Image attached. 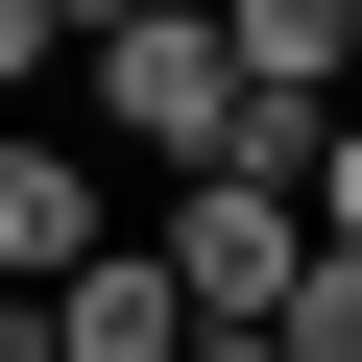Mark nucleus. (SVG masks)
Masks as SVG:
<instances>
[{
    "label": "nucleus",
    "instance_id": "obj_9",
    "mask_svg": "<svg viewBox=\"0 0 362 362\" xmlns=\"http://www.w3.org/2000/svg\"><path fill=\"white\" fill-rule=\"evenodd\" d=\"M194 362H290V314H194Z\"/></svg>",
    "mask_w": 362,
    "mask_h": 362
},
{
    "label": "nucleus",
    "instance_id": "obj_5",
    "mask_svg": "<svg viewBox=\"0 0 362 362\" xmlns=\"http://www.w3.org/2000/svg\"><path fill=\"white\" fill-rule=\"evenodd\" d=\"M218 49H242V97H362V0H218Z\"/></svg>",
    "mask_w": 362,
    "mask_h": 362
},
{
    "label": "nucleus",
    "instance_id": "obj_6",
    "mask_svg": "<svg viewBox=\"0 0 362 362\" xmlns=\"http://www.w3.org/2000/svg\"><path fill=\"white\" fill-rule=\"evenodd\" d=\"M290 362H362V242H314V266H290Z\"/></svg>",
    "mask_w": 362,
    "mask_h": 362
},
{
    "label": "nucleus",
    "instance_id": "obj_4",
    "mask_svg": "<svg viewBox=\"0 0 362 362\" xmlns=\"http://www.w3.org/2000/svg\"><path fill=\"white\" fill-rule=\"evenodd\" d=\"M49 338H73V362H194V266H169V242H97V266L49 290Z\"/></svg>",
    "mask_w": 362,
    "mask_h": 362
},
{
    "label": "nucleus",
    "instance_id": "obj_8",
    "mask_svg": "<svg viewBox=\"0 0 362 362\" xmlns=\"http://www.w3.org/2000/svg\"><path fill=\"white\" fill-rule=\"evenodd\" d=\"M314 218H338V242H362V97H338V145H314Z\"/></svg>",
    "mask_w": 362,
    "mask_h": 362
},
{
    "label": "nucleus",
    "instance_id": "obj_2",
    "mask_svg": "<svg viewBox=\"0 0 362 362\" xmlns=\"http://www.w3.org/2000/svg\"><path fill=\"white\" fill-rule=\"evenodd\" d=\"M314 242H338V218L290 194V169H169V266H194V314H290Z\"/></svg>",
    "mask_w": 362,
    "mask_h": 362
},
{
    "label": "nucleus",
    "instance_id": "obj_7",
    "mask_svg": "<svg viewBox=\"0 0 362 362\" xmlns=\"http://www.w3.org/2000/svg\"><path fill=\"white\" fill-rule=\"evenodd\" d=\"M25 73H73V0H0V97H25Z\"/></svg>",
    "mask_w": 362,
    "mask_h": 362
},
{
    "label": "nucleus",
    "instance_id": "obj_3",
    "mask_svg": "<svg viewBox=\"0 0 362 362\" xmlns=\"http://www.w3.org/2000/svg\"><path fill=\"white\" fill-rule=\"evenodd\" d=\"M97 242H121V218H97V169H73L49 121H0V290H73Z\"/></svg>",
    "mask_w": 362,
    "mask_h": 362
},
{
    "label": "nucleus",
    "instance_id": "obj_11",
    "mask_svg": "<svg viewBox=\"0 0 362 362\" xmlns=\"http://www.w3.org/2000/svg\"><path fill=\"white\" fill-rule=\"evenodd\" d=\"M97 25H145V0H73V49H97Z\"/></svg>",
    "mask_w": 362,
    "mask_h": 362
},
{
    "label": "nucleus",
    "instance_id": "obj_10",
    "mask_svg": "<svg viewBox=\"0 0 362 362\" xmlns=\"http://www.w3.org/2000/svg\"><path fill=\"white\" fill-rule=\"evenodd\" d=\"M0 362H73V338H49V290H0Z\"/></svg>",
    "mask_w": 362,
    "mask_h": 362
},
{
    "label": "nucleus",
    "instance_id": "obj_1",
    "mask_svg": "<svg viewBox=\"0 0 362 362\" xmlns=\"http://www.w3.org/2000/svg\"><path fill=\"white\" fill-rule=\"evenodd\" d=\"M73 73H97V121L169 145V169H218V145H242V49H218V0H145V25H97Z\"/></svg>",
    "mask_w": 362,
    "mask_h": 362
}]
</instances>
